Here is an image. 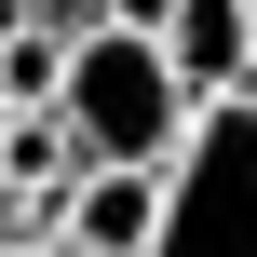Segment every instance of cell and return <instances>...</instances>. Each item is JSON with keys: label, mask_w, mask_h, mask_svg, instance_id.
<instances>
[{"label": "cell", "mask_w": 257, "mask_h": 257, "mask_svg": "<svg viewBox=\"0 0 257 257\" xmlns=\"http://www.w3.org/2000/svg\"><path fill=\"white\" fill-rule=\"evenodd\" d=\"M68 136H81V163H176L190 149V122H203V95L176 81V54H163V27H81L68 41Z\"/></svg>", "instance_id": "1"}, {"label": "cell", "mask_w": 257, "mask_h": 257, "mask_svg": "<svg viewBox=\"0 0 257 257\" xmlns=\"http://www.w3.org/2000/svg\"><path fill=\"white\" fill-rule=\"evenodd\" d=\"M149 257H257V95H217L190 122V149L163 163Z\"/></svg>", "instance_id": "2"}, {"label": "cell", "mask_w": 257, "mask_h": 257, "mask_svg": "<svg viewBox=\"0 0 257 257\" xmlns=\"http://www.w3.org/2000/svg\"><path fill=\"white\" fill-rule=\"evenodd\" d=\"M163 54H176V81L217 108V95H257V0H176L163 14Z\"/></svg>", "instance_id": "3"}, {"label": "cell", "mask_w": 257, "mask_h": 257, "mask_svg": "<svg viewBox=\"0 0 257 257\" xmlns=\"http://www.w3.org/2000/svg\"><path fill=\"white\" fill-rule=\"evenodd\" d=\"M149 230H163V163H81L68 244L81 257H149Z\"/></svg>", "instance_id": "4"}, {"label": "cell", "mask_w": 257, "mask_h": 257, "mask_svg": "<svg viewBox=\"0 0 257 257\" xmlns=\"http://www.w3.org/2000/svg\"><path fill=\"white\" fill-rule=\"evenodd\" d=\"M0 95H14V108H54V95H68V27H54V14L0 27Z\"/></svg>", "instance_id": "5"}, {"label": "cell", "mask_w": 257, "mask_h": 257, "mask_svg": "<svg viewBox=\"0 0 257 257\" xmlns=\"http://www.w3.org/2000/svg\"><path fill=\"white\" fill-rule=\"evenodd\" d=\"M27 230H54V217H41V190H14V176H0V257L27 244Z\"/></svg>", "instance_id": "6"}, {"label": "cell", "mask_w": 257, "mask_h": 257, "mask_svg": "<svg viewBox=\"0 0 257 257\" xmlns=\"http://www.w3.org/2000/svg\"><path fill=\"white\" fill-rule=\"evenodd\" d=\"M108 14H122V27H163V14H176V0H108Z\"/></svg>", "instance_id": "7"}, {"label": "cell", "mask_w": 257, "mask_h": 257, "mask_svg": "<svg viewBox=\"0 0 257 257\" xmlns=\"http://www.w3.org/2000/svg\"><path fill=\"white\" fill-rule=\"evenodd\" d=\"M14 257H81V244H68V230H27V244H14Z\"/></svg>", "instance_id": "8"}, {"label": "cell", "mask_w": 257, "mask_h": 257, "mask_svg": "<svg viewBox=\"0 0 257 257\" xmlns=\"http://www.w3.org/2000/svg\"><path fill=\"white\" fill-rule=\"evenodd\" d=\"M0 136H14V95H0Z\"/></svg>", "instance_id": "9"}]
</instances>
